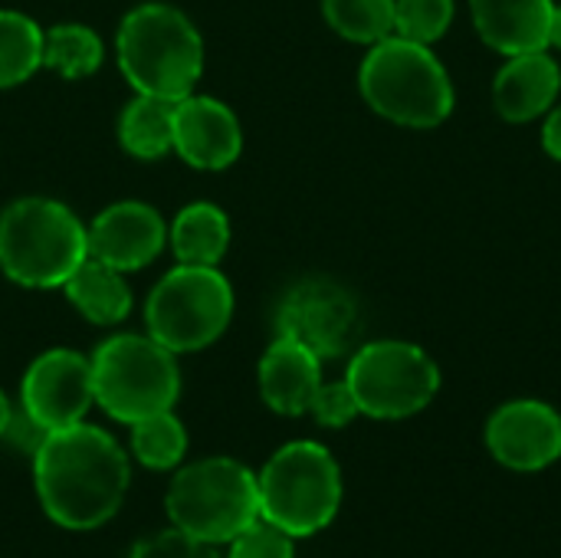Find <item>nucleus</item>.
I'll use <instances>...</instances> for the list:
<instances>
[{
	"label": "nucleus",
	"instance_id": "nucleus-25",
	"mask_svg": "<svg viewBox=\"0 0 561 558\" xmlns=\"http://www.w3.org/2000/svg\"><path fill=\"white\" fill-rule=\"evenodd\" d=\"M457 0H394V36L414 43H437L454 23Z\"/></svg>",
	"mask_w": 561,
	"mask_h": 558
},
{
	"label": "nucleus",
	"instance_id": "nucleus-27",
	"mask_svg": "<svg viewBox=\"0 0 561 558\" xmlns=\"http://www.w3.org/2000/svg\"><path fill=\"white\" fill-rule=\"evenodd\" d=\"M128 558H224L214 543H204V539H194L181 529H168V533H158L151 539H141L131 556Z\"/></svg>",
	"mask_w": 561,
	"mask_h": 558
},
{
	"label": "nucleus",
	"instance_id": "nucleus-4",
	"mask_svg": "<svg viewBox=\"0 0 561 558\" xmlns=\"http://www.w3.org/2000/svg\"><path fill=\"white\" fill-rule=\"evenodd\" d=\"M89 257V230L59 201L23 197L0 214V270L30 289L62 286Z\"/></svg>",
	"mask_w": 561,
	"mask_h": 558
},
{
	"label": "nucleus",
	"instance_id": "nucleus-9",
	"mask_svg": "<svg viewBox=\"0 0 561 558\" xmlns=\"http://www.w3.org/2000/svg\"><path fill=\"white\" fill-rule=\"evenodd\" d=\"M345 385L365 418L404 421L437 398L440 368L421 345L385 339L368 342L352 355Z\"/></svg>",
	"mask_w": 561,
	"mask_h": 558
},
{
	"label": "nucleus",
	"instance_id": "nucleus-18",
	"mask_svg": "<svg viewBox=\"0 0 561 558\" xmlns=\"http://www.w3.org/2000/svg\"><path fill=\"white\" fill-rule=\"evenodd\" d=\"M69 303L95 326H115L128 316L131 309V293L122 276V270L85 257L82 266L62 283Z\"/></svg>",
	"mask_w": 561,
	"mask_h": 558
},
{
	"label": "nucleus",
	"instance_id": "nucleus-20",
	"mask_svg": "<svg viewBox=\"0 0 561 558\" xmlns=\"http://www.w3.org/2000/svg\"><path fill=\"white\" fill-rule=\"evenodd\" d=\"M118 141L128 155L154 161L174 151V102L138 95L118 118Z\"/></svg>",
	"mask_w": 561,
	"mask_h": 558
},
{
	"label": "nucleus",
	"instance_id": "nucleus-16",
	"mask_svg": "<svg viewBox=\"0 0 561 558\" xmlns=\"http://www.w3.org/2000/svg\"><path fill=\"white\" fill-rule=\"evenodd\" d=\"M561 92V69L556 56L546 49L510 56V62L496 72L493 102L506 122H533L546 115Z\"/></svg>",
	"mask_w": 561,
	"mask_h": 558
},
{
	"label": "nucleus",
	"instance_id": "nucleus-1",
	"mask_svg": "<svg viewBox=\"0 0 561 558\" xmlns=\"http://www.w3.org/2000/svg\"><path fill=\"white\" fill-rule=\"evenodd\" d=\"M33 474L46 516L66 529L108 523L131 480L125 451L105 431L82 421L46 434L33 454Z\"/></svg>",
	"mask_w": 561,
	"mask_h": 558
},
{
	"label": "nucleus",
	"instance_id": "nucleus-26",
	"mask_svg": "<svg viewBox=\"0 0 561 558\" xmlns=\"http://www.w3.org/2000/svg\"><path fill=\"white\" fill-rule=\"evenodd\" d=\"M293 536L283 533L279 526L266 523L263 516L256 523H250L243 533H237L230 539V553L227 558H293Z\"/></svg>",
	"mask_w": 561,
	"mask_h": 558
},
{
	"label": "nucleus",
	"instance_id": "nucleus-22",
	"mask_svg": "<svg viewBox=\"0 0 561 558\" xmlns=\"http://www.w3.org/2000/svg\"><path fill=\"white\" fill-rule=\"evenodd\" d=\"M43 66L62 79H85L102 66V39L82 23H59L43 33Z\"/></svg>",
	"mask_w": 561,
	"mask_h": 558
},
{
	"label": "nucleus",
	"instance_id": "nucleus-11",
	"mask_svg": "<svg viewBox=\"0 0 561 558\" xmlns=\"http://www.w3.org/2000/svg\"><path fill=\"white\" fill-rule=\"evenodd\" d=\"M23 411L43 431H62L85 418L95 401L92 362L69 349H53L39 355L23 375Z\"/></svg>",
	"mask_w": 561,
	"mask_h": 558
},
{
	"label": "nucleus",
	"instance_id": "nucleus-13",
	"mask_svg": "<svg viewBox=\"0 0 561 558\" xmlns=\"http://www.w3.org/2000/svg\"><path fill=\"white\" fill-rule=\"evenodd\" d=\"M174 151L201 171L230 168L243 151L237 115L210 95H184L174 102Z\"/></svg>",
	"mask_w": 561,
	"mask_h": 558
},
{
	"label": "nucleus",
	"instance_id": "nucleus-3",
	"mask_svg": "<svg viewBox=\"0 0 561 558\" xmlns=\"http://www.w3.org/2000/svg\"><path fill=\"white\" fill-rule=\"evenodd\" d=\"M365 102L388 122L434 128L454 112V82L431 46L388 36L375 43L358 69Z\"/></svg>",
	"mask_w": 561,
	"mask_h": 558
},
{
	"label": "nucleus",
	"instance_id": "nucleus-6",
	"mask_svg": "<svg viewBox=\"0 0 561 558\" xmlns=\"http://www.w3.org/2000/svg\"><path fill=\"white\" fill-rule=\"evenodd\" d=\"M89 362L95 401L115 421L135 424L141 418L171 411L181 395L174 352L151 335H115L102 342Z\"/></svg>",
	"mask_w": 561,
	"mask_h": 558
},
{
	"label": "nucleus",
	"instance_id": "nucleus-7",
	"mask_svg": "<svg viewBox=\"0 0 561 558\" xmlns=\"http://www.w3.org/2000/svg\"><path fill=\"white\" fill-rule=\"evenodd\" d=\"M168 516L174 529L194 539L214 546L230 543L237 533L260 520V483L243 464L230 457L187 464L171 480Z\"/></svg>",
	"mask_w": 561,
	"mask_h": 558
},
{
	"label": "nucleus",
	"instance_id": "nucleus-28",
	"mask_svg": "<svg viewBox=\"0 0 561 558\" xmlns=\"http://www.w3.org/2000/svg\"><path fill=\"white\" fill-rule=\"evenodd\" d=\"M309 414L322 424V428H345L352 424L362 411L355 405V395L345 382H332V385H319Z\"/></svg>",
	"mask_w": 561,
	"mask_h": 558
},
{
	"label": "nucleus",
	"instance_id": "nucleus-30",
	"mask_svg": "<svg viewBox=\"0 0 561 558\" xmlns=\"http://www.w3.org/2000/svg\"><path fill=\"white\" fill-rule=\"evenodd\" d=\"M549 46H559L561 49V3H556V10H552V23H549Z\"/></svg>",
	"mask_w": 561,
	"mask_h": 558
},
{
	"label": "nucleus",
	"instance_id": "nucleus-19",
	"mask_svg": "<svg viewBox=\"0 0 561 558\" xmlns=\"http://www.w3.org/2000/svg\"><path fill=\"white\" fill-rule=\"evenodd\" d=\"M230 243L227 214L214 204H191L171 224L174 257L187 266H217Z\"/></svg>",
	"mask_w": 561,
	"mask_h": 558
},
{
	"label": "nucleus",
	"instance_id": "nucleus-5",
	"mask_svg": "<svg viewBox=\"0 0 561 558\" xmlns=\"http://www.w3.org/2000/svg\"><path fill=\"white\" fill-rule=\"evenodd\" d=\"M260 483V516L293 539L325 529L342 506V470L335 457L316 441H296L279 447Z\"/></svg>",
	"mask_w": 561,
	"mask_h": 558
},
{
	"label": "nucleus",
	"instance_id": "nucleus-17",
	"mask_svg": "<svg viewBox=\"0 0 561 558\" xmlns=\"http://www.w3.org/2000/svg\"><path fill=\"white\" fill-rule=\"evenodd\" d=\"M552 10L556 0H470L480 39L503 56L549 49Z\"/></svg>",
	"mask_w": 561,
	"mask_h": 558
},
{
	"label": "nucleus",
	"instance_id": "nucleus-12",
	"mask_svg": "<svg viewBox=\"0 0 561 558\" xmlns=\"http://www.w3.org/2000/svg\"><path fill=\"white\" fill-rule=\"evenodd\" d=\"M483 437L493 460L516 474H539L561 460V414L536 398L500 405Z\"/></svg>",
	"mask_w": 561,
	"mask_h": 558
},
{
	"label": "nucleus",
	"instance_id": "nucleus-24",
	"mask_svg": "<svg viewBox=\"0 0 561 558\" xmlns=\"http://www.w3.org/2000/svg\"><path fill=\"white\" fill-rule=\"evenodd\" d=\"M131 451L148 470H171L187 451V431L171 411L141 418L131 424Z\"/></svg>",
	"mask_w": 561,
	"mask_h": 558
},
{
	"label": "nucleus",
	"instance_id": "nucleus-23",
	"mask_svg": "<svg viewBox=\"0 0 561 558\" xmlns=\"http://www.w3.org/2000/svg\"><path fill=\"white\" fill-rule=\"evenodd\" d=\"M329 26L352 43H381L394 36V0H322Z\"/></svg>",
	"mask_w": 561,
	"mask_h": 558
},
{
	"label": "nucleus",
	"instance_id": "nucleus-21",
	"mask_svg": "<svg viewBox=\"0 0 561 558\" xmlns=\"http://www.w3.org/2000/svg\"><path fill=\"white\" fill-rule=\"evenodd\" d=\"M43 66V30L16 10H0V89L26 82Z\"/></svg>",
	"mask_w": 561,
	"mask_h": 558
},
{
	"label": "nucleus",
	"instance_id": "nucleus-14",
	"mask_svg": "<svg viewBox=\"0 0 561 558\" xmlns=\"http://www.w3.org/2000/svg\"><path fill=\"white\" fill-rule=\"evenodd\" d=\"M85 230H89V257L122 273L145 270L168 240L161 214L141 201L112 204Z\"/></svg>",
	"mask_w": 561,
	"mask_h": 558
},
{
	"label": "nucleus",
	"instance_id": "nucleus-8",
	"mask_svg": "<svg viewBox=\"0 0 561 558\" xmlns=\"http://www.w3.org/2000/svg\"><path fill=\"white\" fill-rule=\"evenodd\" d=\"M233 316V289L217 266H174L148 296V335L181 352H201L224 335Z\"/></svg>",
	"mask_w": 561,
	"mask_h": 558
},
{
	"label": "nucleus",
	"instance_id": "nucleus-15",
	"mask_svg": "<svg viewBox=\"0 0 561 558\" xmlns=\"http://www.w3.org/2000/svg\"><path fill=\"white\" fill-rule=\"evenodd\" d=\"M322 385V358L306 345L276 335L260 362V395L263 401L286 418H299L309 411L316 391Z\"/></svg>",
	"mask_w": 561,
	"mask_h": 558
},
{
	"label": "nucleus",
	"instance_id": "nucleus-2",
	"mask_svg": "<svg viewBox=\"0 0 561 558\" xmlns=\"http://www.w3.org/2000/svg\"><path fill=\"white\" fill-rule=\"evenodd\" d=\"M118 66L138 95L181 102L204 72L197 26L171 3H141L118 26Z\"/></svg>",
	"mask_w": 561,
	"mask_h": 558
},
{
	"label": "nucleus",
	"instance_id": "nucleus-10",
	"mask_svg": "<svg viewBox=\"0 0 561 558\" xmlns=\"http://www.w3.org/2000/svg\"><path fill=\"white\" fill-rule=\"evenodd\" d=\"M358 326L355 299L329 280H306L293 286L276 312V332L306 345L319 358H335L348 349Z\"/></svg>",
	"mask_w": 561,
	"mask_h": 558
},
{
	"label": "nucleus",
	"instance_id": "nucleus-29",
	"mask_svg": "<svg viewBox=\"0 0 561 558\" xmlns=\"http://www.w3.org/2000/svg\"><path fill=\"white\" fill-rule=\"evenodd\" d=\"M542 148L561 161V105H552L549 115H546V125H542Z\"/></svg>",
	"mask_w": 561,
	"mask_h": 558
},
{
	"label": "nucleus",
	"instance_id": "nucleus-31",
	"mask_svg": "<svg viewBox=\"0 0 561 558\" xmlns=\"http://www.w3.org/2000/svg\"><path fill=\"white\" fill-rule=\"evenodd\" d=\"M10 418H13V411H10V401H7V395L0 391V437L7 434V424H10Z\"/></svg>",
	"mask_w": 561,
	"mask_h": 558
}]
</instances>
